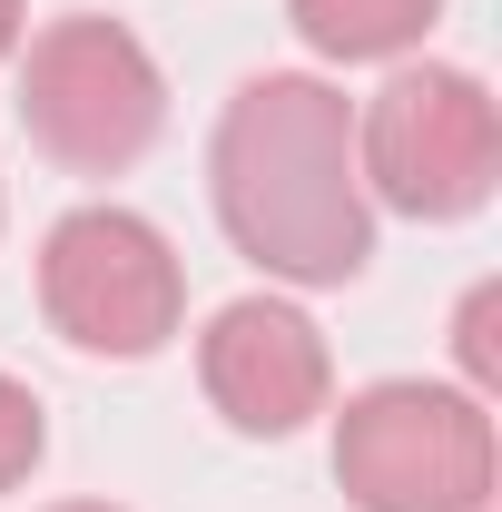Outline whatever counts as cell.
Returning a JSON list of instances; mask_svg holds the SVG:
<instances>
[{
	"label": "cell",
	"mask_w": 502,
	"mask_h": 512,
	"mask_svg": "<svg viewBox=\"0 0 502 512\" xmlns=\"http://www.w3.org/2000/svg\"><path fill=\"white\" fill-rule=\"evenodd\" d=\"M10 69H20V99L10 109L30 128V148L50 168H69V178H119V168H138L158 148V128H168V69L109 10L40 20Z\"/></svg>",
	"instance_id": "2"
},
{
	"label": "cell",
	"mask_w": 502,
	"mask_h": 512,
	"mask_svg": "<svg viewBox=\"0 0 502 512\" xmlns=\"http://www.w3.org/2000/svg\"><path fill=\"white\" fill-rule=\"evenodd\" d=\"M60 512H119V503H60Z\"/></svg>",
	"instance_id": "11"
},
{
	"label": "cell",
	"mask_w": 502,
	"mask_h": 512,
	"mask_svg": "<svg viewBox=\"0 0 502 512\" xmlns=\"http://www.w3.org/2000/svg\"><path fill=\"white\" fill-rule=\"evenodd\" d=\"M355 168L375 217H424V227H463L483 217L502 188V109L473 69L453 60H394L384 89L355 109Z\"/></svg>",
	"instance_id": "4"
},
{
	"label": "cell",
	"mask_w": 502,
	"mask_h": 512,
	"mask_svg": "<svg viewBox=\"0 0 502 512\" xmlns=\"http://www.w3.org/2000/svg\"><path fill=\"white\" fill-rule=\"evenodd\" d=\"M40 453H50V414H40V394L20 375H0V493H20L30 473H40Z\"/></svg>",
	"instance_id": "8"
},
{
	"label": "cell",
	"mask_w": 502,
	"mask_h": 512,
	"mask_svg": "<svg viewBox=\"0 0 502 512\" xmlns=\"http://www.w3.org/2000/svg\"><path fill=\"white\" fill-rule=\"evenodd\" d=\"M40 316L60 345L79 355H109V365H148L178 345L188 325V266L168 247L158 217H138L119 197H89L69 207L60 227L40 237Z\"/></svg>",
	"instance_id": "5"
},
{
	"label": "cell",
	"mask_w": 502,
	"mask_h": 512,
	"mask_svg": "<svg viewBox=\"0 0 502 512\" xmlns=\"http://www.w3.org/2000/svg\"><path fill=\"white\" fill-rule=\"evenodd\" d=\"M197 384L217 404L227 434L247 444H286L306 434L315 414L335 404V355H325V325L286 296V286H256L237 306H217L197 335Z\"/></svg>",
	"instance_id": "6"
},
{
	"label": "cell",
	"mask_w": 502,
	"mask_h": 512,
	"mask_svg": "<svg viewBox=\"0 0 502 512\" xmlns=\"http://www.w3.org/2000/svg\"><path fill=\"white\" fill-rule=\"evenodd\" d=\"M335 414V483L355 512H493V404L443 375H384Z\"/></svg>",
	"instance_id": "3"
},
{
	"label": "cell",
	"mask_w": 502,
	"mask_h": 512,
	"mask_svg": "<svg viewBox=\"0 0 502 512\" xmlns=\"http://www.w3.org/2000/svg\"><path fill=\"white\" fill-rule=\"evenodd\" d=\"M20 40H30V0H0V69L20 60Z\"/></svg>",
	"instance_id": "10"
},
{
	"label": "cell",
	"mask_w": 502,
	"mask_h": 512,
	"mask_svg": "<svg viewBox=\"0 0 502 512\" xmlns=\"http://www.w3.org/2000/svg\"><path fill=\"white\" fill-rule=\"evenodd\" d=\"M493 316H502V286L483 276L473 296H463V316H453V355H463V384L493 404V375H502V355H493Z\"/></svg>",
	"instance_id": "9"
},
{
	"label": "cell",
	"mask_w": 502,
	"mask_h": 512,
	"mask_svg": "<svg viewBox=\"0 0 502 512\" xmlns=\"http://www.w3.org/2000/svg\"><path fill=\"white\" fill-rule=\"evenodd\" d=\"M207 197L266 286H355L375 266V197L355 168V99L325 69H256L217 109Z\"/></svg>",
	"instance_id": "1"
},
{
	"label": "cell",
	"mask_w": 502,
	"mask_h": 512,
	"mask_svg": "<svg viewBox=\"0 0 502 512\" xmlns=\"http://www.w3.org/2000/svg\"><path fill=\"white\" fill-rule=\"evenodd\" d=\"M434 20H443V0H286V30L306 40L315 60H335V69L414 60Z\"/></svg>",
	"instance_id": "7"
}]
</instances>
